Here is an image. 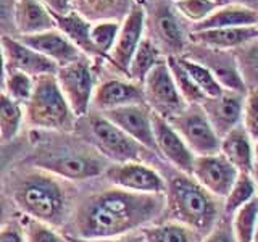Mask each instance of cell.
I'll use <instances>...</instances> for the list:
<instances>
[{
	"instance_id": "1",
	"label": "cell",
	"mask_w": 258,
	"mask_h": 242,
	"mask_svg": "<svg viewBox=\"0 0 258 242\" xmlns=\"http://www.w3.org/2000/svg\"><path fill=\"white\" fill-rule=\"evenodd\" d=\"M165 204L163 194H142L124 189L94 194L79 207L78 232L83 239L123 236L158 216Z\"/></svg>"
},
{
	"instance_id": "2",
	"label": "cell",
	"mask_w": 258,
	"mask_h": 242,
	"mask_svg": "<svg viewBox=\"0 0 258 242\" xmlns=\"http://www.w3.org/2000/svg\"><path fill=\"white\" fill-rule=\"evenodd\" d=\"M166 204L173 220L196 232L212 231L218 218V205L213 196L194 179L181 173L171 177L166 188Z\"/></svg>"
},
{
	"instance_id": "3",
	"label": "cell",
	"mask_w": 258,
	"mask_h": 242,
	"mask_svg": "<svg viewBox=\"0 0 258 242\" xmlns=\"http://www.w3.org/2000/svg\"><path fill=\"white\" fill-rule=\"evenodd\" d=\"M28 119L39 128L67 131L73 125V111L53 75L37 76L28 100Z\"/></svg>"
},
{
	"instance_id": "4",
	"label": "cell",
	"mask_w": 258,
	"mask_h": 242,
	"mask_svg": "<svg viewBox=\"0 0 258 242\" xmlns=\"http://www.w3.org/2000/svg\"><path fill=\"white\" fill-rule=\"evenodd\" d=\"M15 199L26 213L45 223L58 224L64 213V197L60 186L42 174H31L15 191Z\"/></svg>"
},
{
	"instance_id": "5",
	"label": "cell",
	"mask_w": 258,
	"mask_h": 242,
	"mask_svg": "<svg viewBox=\"0 0 258 242\" xmlns=\"http://www.w3.org/2000/svg\"><path fill=\"white\" fill-rule=\"evenodd\" d=\"M168 123L176 129L196 157L220 153L221 137L215 133L202 105H189L179 115L168 118Z\"/></svg>"
},
{
	"instance_id": "6",
	"label": "cell",
	"mask_w": 258,
	"mask_h": 242,
	"mask_svg": "<svg viewBox=\"0 0 258 242\" xmlns=\"http://www.w3.org/2000/svg\"><path fill=\"white\" fill-rule=\"evenodd\" d=\"M145 100L153 107V111L163 118H171L185 110V102L177 91L171 71L166 62H158L144 81Z\"/></svg>"
},
{
	"instance_id": "7",
	"label": "cell",
	"mask_w": 258,
	"mask_h": 242,
	"mask_svg": "<svg viewBox=\"0 0 258 242\" xmlns=\"http://www.w3.org/2000/svg\"><path fill=\"white\" fill-rule=\"evenodd\" d=\"M58 86L63 97L67 99L73 115H86L92 97L94 78L89 63L81 56L67 67L58 68Z\"/></svg>"
},
{
	"instance_id": "8",
	"label": "cell",
	"mask_w": 258,
	"mask_h": 242,
	"mask_svg": "<svg viewBox=\"0 0 258 242\" xmlns=\"http://www.w3.org/2000/svg\"><path fill=\"white\" fill-rule=\"evenodd\" d=\"M239 171L234 168L223 153L196 157L192 176L202 188L212 196L226 197L229 194Z\"/></svg>"
},
{
	"instance_id": "9",
	"label": "cell",
	"mask_w": 258,
	"mask_h": 242,
	"mask_svg": "<svg viewBox=\"0 0 258 242\" xmlns=\"http://www.w3.org/2000/svg\"><path fill=\"white\" fill-rule=\"evenodd\" d=\"M103 116L129 137H133L136 142H139L142 147L158 152L152 128V111H149L144 103L105 110Z\"/></svg>"
},
{
	"instance_id": "10",
	"label": "cell",
	"mask_w": 258,
	"mask_h": 242,
	"mask_svg": "<svg viewBox=\"0 0 258 242\" xmlns=\"http://www.w3.org/2000/svg\"><path fill=\"white\" fill-rule=\"evenodd\" d=\"M91 126L95 141L105 155H108L113 160L123 161V163L141 157L142 145L121 131L118 126H115L105 116H94L91 119Z\"/></svg>"
},
{
	"instance_id": "11",
	"label": "cell",
	"mask_w": 258,
	"mask_h": 242,
	"mask_svg": "<svg viewBox=\"0 0 258 242\" xmlns=\"http://www.w3.org/2000/svg\"><path fill=\"white\" fill-rule=\"evenodd\" d=\"M108 179L119 189L142 194H165L166 184L157 171L137 161L115 165L107 171Z\"/></svg>"
},
{
	"instance_id": "12",
	"label": "cell",
	"mask_w": 258,
	"mask_h": 242,
	"mask_svg": "<svg viewBox=\"0 0 258 242\" xmlns=\"http://www.w3.org/2000/svg\"><path fill=\"white\" fill-rule=\"evenodd\" d=\"M152 128L158 152L163 153L181 173L192 174L196 155L182 141V137L176 133V129L168 123V119L152 111Z\"/></svg>"
},
{
	"instance_id": "13",
	"label": "cell",
	"mask_w": 258,
	"mask_h": 242,
	"mask_svg": "<svg viewBox=\"0 0 258 242\" xmlns=\"http://www.w3.org/2000/svg\"><path fill=\"white\" fill-rule=\"evenodd\" d=\"M0 44H2L4 56L8 62L10 71H21L29 76L55 75L58 71V65L55 62L21 44L18 39L15 40L4 36Z\"/></svg>"
},
{
	"instance_id": "14",
	"label": "cell",
	"mask_w": 258,
	"mask_h": 242,
	"mask_svg": "<svg viewBox=\"0 0 258 242\" xmlns=\"http://www.w3.org/2000/svg\"><path fill=\"white\" fill-rule=\"evenodd\" d=\"M208 121L212 123L215 133L224 137L231 129L239 126L242 118V108H244V97L239 92L224 91L220 97L205 99L202 102Z\"/></svg>"
},
{
	"instance_id": "15",
	"label": "cell",
	"mask_w": 258,
	"mask_h": 242,
	"mask_svg": "<svg viewBox=\"0 0 258 242\" xmlns=\"http://www.w3.org/2000/svg\"><path fill=\"white\" fill-rule=\"evenodd\" d=\"M142 31H144V10L141 7H133L126 16L123 26L119 28L116 42L111 48L110 58L118 70L124 73L129 71V65H131L133 56L142 40Z\"/></svg>"
},
{
	"instance_id": "16",
	"label": "cell",
	"mask_w": 258,
	"mask_h": 242,
	"mask_svg": "<svg viewBox=\"0 0 258 242\" xmlns=\"http://www.w3.org/2000/svg\"><path fill=\"white\" fill-rule=\"evenodd\" d=\"M18 40L26 47L32 48V50L39 52L40 55L47 56L48 60L55 62L58 67H67V65L81 58L79 50L60 31L50 29L37 32V34L20 36Z\"/></svg>"
},
{
	"instance_id": "17",
	"label": "cell",
	"mask_w": 258,
	"mask_h": 242,
	"mask_svg": "<svg viewBox=\"0 0 258 242\" xmlns=\"http://www.w3.org/2000/svg\"><path fill=\"white\" fill-rule=\"evenodd\" d=\"M145 100V94L141 84L124 83V81H107L97 89L94 102L102 110H111L126 105H141Z\"/></svg>"
},
{
	"instance_id": "18",
	"label": "cell",
	"mask_w": 258,
	"mask_h": 242,
	"mask_svg": "<svg viewBox=\"0 0 258 242\" xmlns=\"http://www.w3.org/2000/svg\"><path fill=\"white\" fill-rule=\"evenodd\" d=\"M258 24V12L245 5H226L207 16L204 21L194 24L196 31L207 29H221V28H244V26H256Z\"/></svg>"
},
{
	"instance_id": "19",
	"label": "cell",
	"mask_w": 258,
	"mask_h": 242,
	"mask_svg": "<svg viewBox=\"0 0 258 242\" xmlns=\"http://www.w3.org/2000/svg\"><path fill=\"white\" fill-rule=\"evenodd\" d=\"M220 153L228 158L229 163L237 169L239 173H252L253 169V147L250 142V136L244 126H236L234 129L221 137Z\"/></svg>"
},
{
	"instance_id": "20",
	"label": "cell",
	"mask_w": 258,
	"mask_h": 242,
	"mask_svg": "<svg viewBox=\"0 0 258 242\" xmlns=\"http://www.w3.org/2000/svg\"><path fill=\"white\" fill-rule=\"evenodd\" d=\"M15 26L21 36L53 29V16L40 4V0H16L15 2Z\"/></svg>"
},
{
	"instance_id": "21",
	"label": "cell",
	"mask_w": 258,
	"mask_h": 242,
	"mask_svg": "<svg viewBox=\"0 0 258 242\" xmlns=\"http://www.w3.org/2000/svg\"><path fill=\"white\" fill-rule=\"evenodd\" d=\"M258 37V24L256 26H244V28H221V29H207L192 32V40L197 44L228 50V48H237Z\"/></svg>"
},
{
	"instance_id": "22",
	"label": "cell",
	"mask_w": 258,
	"mask_h": 242,
	"mask_svg": "<svg viewBox=\"0 0 258 242\" xmlns=\"http://www.w3.org/2000/svg\"><path fill=\"white\" fill-rule=\"evenodd\" d=\"M40 166L47 168L48 171L55 174L70 177V179H86V177H92L102 173L103 161L84 155H63L42 160Z\"/></svg>"
},
{
	"instance_id": "23",
	"label": "cell",
	"mask_w": 258,
	"mask_h": 242,
	"mask_svg": "<svg viewBox=\"0 0 258 242\" xmlns=\"http://www.w3.org/2000/svg\"><path fill=\"white\" fill-rule=\"evenodd\" d=\"M53 20L58 24L61 34L67 37L76 48H81L87 53L97 55V50L91 39V24L76 12H70L67 15H55L52 13Z\"/></svg>"
},
{
	"instance_id": "24",
	"label": "cell",
	"mask_w": 258,
	"mask_h": 242,
	"mask_svg": "<svg viewBox=\"0 0 258 242\" xmlns=\"http://www.w3.org/2000/svg\"><path fill=\"white\" fill-rule=\"evenodd\" d=\"M234 62L245 87H258V37L234 48Z\"/></svg>"
},
{
	"instance_id": "25",
	"label": "cell",
	"mask_w": 258,
	"mask_h": 242,
	"mask_svg": "<svg viewBox=\"0 0 258 242\" xmlns=\"http://www.w3.org/2000/svg\"><path fill=\"white\" fill-rule=\"evenodd\" d=\"M144 242H199L197 232L177 221L145 228Z\"/></svg>"
},
{
	"instance_id": "26",
	"label": "cell",
	"mask_w": 258,
	"mask_h": 242,
	"mask_svg": "<svg viewBox=\"0 0 258 242\" xmlns=\"http://www.w3.org/2000/svg\"><path fill=\"white\" fill-rule=\"evenodd\" d=\"M232 231L237 242H252L258 224V196L234 212Z\"/></svg>"
},
{
	"instance_id": "27",
	"label": "cell",
	"mask_w": 258,
	"mask_h": 242,
	"mask_svg": "<svg viewBox=\"0 0 258 242\" xmlns=\"http://www.w3.org/2000/svg\"><path fill=\"white\" fill-rule=\"evenodd\" d=\"M158 63V50L157 47L152 44V40L149 39H142L139 47L131 60L129 65V71L127 75L131 79L137 81V84L144 83L147 75L152 71V68Z\"/></svg>"
},
{
	"instance_id": "28",
	"label": "cell",
	"mask_w": 258,
	"mask_h": 242,
	"mask_svg": "<svg viewBox=\"0 0 258 242\" xmlns=\"http://www.w3.org/2000/svg\"><path fill=\"white\" fill-rule=\"evenodd\" d=\"M177 62L181 63V67L187 71V75L192 78V81L196 83V86L200 89L207 99H213V97H220L224 89L221 87V84L218 83L216 78L213 76V73L210 71L207 67L200 63H196L187 58H179L177 56Z\"/></svg>"
},
{
	"instance_id": "29",
	"label": "cell",
	"mask_w": 258,
	"mask_h": 242,
	"mask_svg": "<svg viewBox=\"0 0 258 242\" xmlns=\"http://www.w3.org/2000/svg\"><path fill=\"white\" fill-rule=\"evenodd\" d=\"M166 63H168L169 71H171V75H173V79L176 83L177 91H179L184 102L187 105H202V102H204L207 97L196 86V83L192 81V78L187 75V71L181 67V63L177 62V56H174V55L168 56Z\"/></svg>"
},
{
	"instance_id": "30",
	"label": "cell",
	"mask_w": 258,
	"mask_h": 242,
	"mask_svg": "<svg viewBox=\"0 0 258 242\" xmlns=\"http://www.w3.org/2000/svg\"><path fill=\"white\" fill-rule=\"evenodd\" d=\"M256 196H258V191H256L252 173H239L229 194L226 196V204H224L226 213L234 215V212H236L237 208L245 205L247 202H250Z\"/></svg>"
},
{
	"instance_id": "31",
	"label": "cell",
	"mask_w": 258,
	"mask_h": 242,
	"mask_svg": "<svg viewBox=\"0 0 258 242\" xmlns=\"http://www.w3.org/2000/svg\"><path fill=\"white\" fill-rule=\"evenodd\" d=\"M21 105L7 94H0V136L4 141H12L21 126Z\"/></svg>"
},
{
	"instance_id": "32",
	"label": "cell",
	"mask_w": 258,
	"mask_h": 242,
	"mask_svg": "<svg viewBox=\"0 0 258 242\" xmlns=\"http://www.w3.org/2000/svg\"><path fill=\"white\" fill-rule=\"evenodd\" d=\"M155 28L158 36L166 45L176 48V50H181L184 45L182 29L177 20L173 16V13L168 12V8H161L155 15Z\"/></svg>"
},
{
	"instance_id": "33",
	"label": "cell",
	"mask_w": 258,
	"mask_h": 242,
	"mask_svg": "<svg viewBox=\"0 0 258 242\" xmlns=\"http://www.w3.org/2000/svg\"><path fill=\"white\" fill-rule=\"evenodd\" d=\"M119 32V23L102 21L91 28V39L97 50V55H107L116 42Z\"/></svg>"
},
{
	"instance_id": "34",
	"label": "cell",
	"mask_w": 258,
	"mask_h": 242,
	"mask_svg": "<svg viewBox=\"0 0 258 242\" xmlns=\"http://www.w3.org/2000/svg\"><path fill=\"white\" fill-rule=\"evenodd\" d=\"M78 5L87 18H107L121 13L126 0H78Z\"/></svg>"
},
{
	"instance_id": "35",
	"label": "cell",
	"mask_w": 258,
	"mask_h": 242,
	"mask_svg": "<svg viewBox=\"0 0 258 242\" xmlns=\"http://www.w3.org/2000/svg\"><path fill=\"white\" fill-rule=\"evenodd\" d=\"M5 89L7 95L15 102H28L31 99V94L34 91V84H32L31 78L26 73L21 71H10L5 79Z\"/></svg>"
},
{
	"instance_id": "36",
	"label": "cell",
	"mask_w": 258,
	"mask_h": 242,
	"mask_svg": "<svg viewBox=\"0 0 258 242\" xmlns=\"http://www.w3.org/2000/svg\"><path fill=\"white\" fill-rule=\"evenodd\" d=\"M176 8L185 18L200 23L216 10L218 4L215 0H179L176 2Z\"/></svg>"
},
{
	"instance_id": "37",
	"label": "cell",
	"mask_w": 258,
	"mask_h": 242,
	"mask_svg": "<svg viewBox=\"0 0 258 242\" xmlns=\"http://www.w3.org/2000/svg\"><path fill=\"white\" fill-rule=\"evenodd\" d=\"M242 118H244L242 126L250 136V139L258 141V87L248 89L247 97L244 99Z\"/></svg>"
},
{
	"instance_id": "38",
	"label": "cell",
	"mask_w": 258,
	"mask_h": 242,
	"mask_svg": "<svg viewBox=\"0 0 258 242\" xmlns=\"http://www.w3.org/2000/svg\"><path fill=\"white\" fill-rule=\"evenodd\" d=\"M28 240L29 242H61V239L52 232L42 223L31 221L28 226Z\"/></svg>"
},
{
	"instance_id": "39",
	"label": "cell",
	"mask_w": 258,
	"mask_h": 242,
	"mask_svg": "<svg viewBox=\"0 0 258 242\" xmlns=\"http://www.w3.org/2000/svg\"><path fill=\"white\" fill-rule=\"evenodd\" d=\"M202 242H237L236 236H234L232 224L229 221H220L216 228H213L208 232V236Z\"/></svg>"
},
{
	"instance_id": "40",
	"label": "cell",
	"mask_w": 258,
	"mask_h": 242,
	"mask_svg": "<svg viewBox=\"0 0 258 242\" xmlns=\"http://www.w3.org/2000/svg\"><path fill=\"white\" fill-rule=\"evenodd\" d=\"M40 2H44L55 15H67L71 12V0H40Z\"/></svg>"
},
{
	"instance_id": "41",
	"label": "cell",
	"mask_w": 258,
	"mask_h": 242,
	"mask_svg": "<svg viewBox=\"0 0 258 242\" xmlns=\"http://www.w3.org/2000/svg\"><path fill=\"white\" fill-rule=\"evenodd\" d=\"M68 242H144V237H136V236L119 237V239H115V237H110V239H73V237H70Z\"/></svg>"
},
{
	"instance_id": "42",
	"label": "cell",
	"mask_w": 258,
	"mask_h": 242,
	"mask_svg": "<svg viewBox=\"0 0 258 242\" xmlns=\"http://www.w3.org/2000/svg\"><path fill=\"white\" fill-rule=\"evenodd\" d=\"M0 242H23L21 232L16 228H7L0 232Z\"/></svg>"
},
{
	"instance_id": "43",
	"label": "cell",
	"mask_w": 258,
	"mask_h": 242,
	"mask_svg": "<svg viewBox=\"0 0 258 242\" xmlns=\"http://www.w3.org/2000/svg\"><path fill=\"white\" fill-rule=\"evenodd\" d=\"M15 149L13 147H0V173L7 168V165L13 160Z\"/></svg>"
},
{
	"instance_id": "44",
	"label": "cell",
	"mask_w": 258,
	"mask_h": 242,
	"mask_svg": "<svg viewBox=\"0 0 258 242\" xmlns=\"http://www.w3.org/2000/svg\"><path fill=\"white\" fill-rule=\"evenodd\" d=\"M5 79H7V73H5V56L2 50V44H0V94L5 89Z\"/></svg>"
},
{
	"instance_id": "45",
	"label": "cell",
	"mask_w": 258,
	"mask_h": 242,
	"mask_svg": "<svg viewBox=\"0 0 258 242\" xmlns=\"http://www.w3.org/2000/svg\"><path fill=\"white\" fill-rule=\"evenodd\" d=\"M252 176H253V181H255L256 191H258V163H256V165H253V169H252Z\"/></svg>"
},
{
	"instance_id": "46",
	"label": "cell",
	"mask_w": 258,
	"mask_h": 242,
	"mask_svg": "<svg viewBox=\"0 0 258 242\" xmlns=\"http://www.w3.org/2000/svg\"><path fill=\"white\" fill-rule=\"evenodd\" d=\"M253 158H255V161L258 163V141H256L255 147H253Z\"/></svg>"
},
{
	"instance_id": "47",
	"label": "cell",
	"mask_w": 258,
	"mask_h": 242,
	"mask_svg": "<svg viewBox=\"0 0 258 242\" xmlns=\"http://www.w3.org/2000/svg\"><path fill=\"white\" fill-rule=\"evenodd\" d=\"M239 2H242V4H256L258 0H239Z\"/></svg>"
},
{
	"instance_id": "48",
	"label": "cell",
	"mask_w": 258,
	"mask_h": 242,
	"mask_svg": "<svg viewBox=\"0 0 258 242\" xmlns=\"http://www.w3.org/2000/svg\"><path fill=\"white\" fill-rule=\"evenodd\" d=\"M252 242H258V224H256V229H255V234H253V240Z\"/></svg>"
},
{
	"instance_id": "49",
	"label": "cell",
	"mask_w": 258,
	"mask_h": 242,
	"mask_svg": "<svg viewBox=\"0 0 258 242\" xmlns=\"http://www.w3.org/2000/svg\"><path fill=\"white\" fill-rule=\"evenodd\" d=\"M2 215H4V210H2V205H0V221H2Z\"/></svg>"
},
{
	"instance_id": "50",
	"label": "cell",
	"mask_w": 258,
	"mask_h": 242,
	"mask_svg": "<svg viewBox=\"0 0 258 242\" xmlns=\"http://www.w3.org/2000/svg\"><path fill=\"white\" fill-rule=\"evenodd\" d=\"M0 15H2V4H0Z\"/></svg>"
},
{
	"instance_id": "51",
	"label": "cell",
	"mask_w": 258,
	"mask_h": 242,
	"mask_svg": "<svg viewBox=\"0 0 258 242\" xmlns=\"http://www.w3.org/2000/svg\"><path fill=\"white\" fill-rule=\"evenodd\" d=\"M174 2H179V0H174Z\"/></svg>"
}]
</instances>
